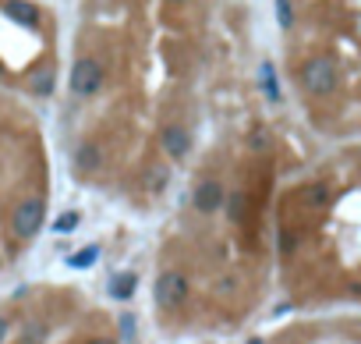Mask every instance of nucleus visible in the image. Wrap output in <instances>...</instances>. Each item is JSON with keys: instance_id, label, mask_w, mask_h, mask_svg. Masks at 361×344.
<instances>
[{"instance_id": "f257e3e1", "label": "nucleus", "mask_w": 361, "mask_h": 344, "mask_svg": "<svg viewBox=\"0 0 361 344\" xmlns=\"http://www.w3.org/2000/svg\"><path fill=\"white\" fill-rule=\"evenodd\" d=\"M340 82V68L333 57H312L308 64L301 68V89H308L312 96H326L333 93Z\"/></svg>"}, {"instance_id": "f03ea898", "label": "nucleus", "mask_w": 361, "mask_h": 344, "mask_svg": "<svg viewBox=\"0 0 361 344\" xmlns=\"http://www.w3.org/2000/svg\"><path fill=\"white\" fill-rule=\"evenodd\" d=\"M156 306L160 309H181L184 298H188V277L177 270H166L156 277Z\"/></svg>"}, {"instance_id": "7ed1b4c3", "label": "nucleus", "mask_w": 361, "mask_h": 344, "mask_svg": "<svg viewBox=\"0 0 361 344\" xmlns=\"http://www.w3.org/2000/svg\"><path fill=\"white\" fill-rule=\"evenodd\" d=\"M103 86V64L96 57H82L71 68V93L75 96H96Z\"/></svg>"}, {"instance_id": "20e7f679", "label": "nucleus", "mask_w": 361, "mask_h": 344, "mask_svg": "<svg viewBox=\"0 0 361 344\" xmlns=\"http://www.w3.org/2000/svg\"><path fill=\"white\" fill-rule=\"evenodd\" d=\"M42 220H47V206H42V199H25L14 210V217H11V231L18 238H36L39 228H42Z\"/></svg>"}, {"instance_id": "39448f33", "label": "nucleus", "mask_w": 361, "mask_h": 344, "mask_svg": "<svg viewBox=\"0 0 361 344\" xmlns=\"http://www.w3.org/2000/svg\"><path fill=\"white\" fill-rule=\"evenodd\" d=\"M160 143H163V153H166V156L181 160V156H188V149H191V135H188V128H181V125H166L163 135H160Z\"/></svg>"}, {"instance_id": "423d86ee", "label": "nucleus", "mask_w": 361, "mask_h": 344, "mask_svg": "<svg viewBox=\"0 0 361 344\" xmlns=\"http://www.w3.org/2000/svg\"><path fill=\"white\" fill-rule=\"evenodd\" d=\"M223 206V185L220 181H202L195 188V210L199 213H216Z\"/></svg>"}, {"instance_id": "0eeeda50", "label": "nucleus", "mask_w": 361, "mask_h": 344, "mask_svg": "<svg viewBox=\"0 0 361 344\" xmlns=\"http://www.w3.org/2000/svg\"><path fill=\"white\" fill-rule=\"evenodd\" d=\"M4 11H8L11 22L25 25V29H36V25H39V8H36V4H29V0H8Z\"/></svg>"}, {"instance_id": "6e6552de", "label": "nucleus", "mask_w": 361, "mask_h": 344, "mask_svg": "<svg viewBox=\"0 0 361 344\" xmlns=\"http://www.w3.org/2000/svg\"><path fill=\"white\" fill-rule=\"evenodd\" d=\"M71 167H75V174H92V171L99 167V146H96V143L78 146V149H75V160H71Z\"/></svg>"}, {"instance_id": "1a4fd4ad", "label": "nucleus", "mask_w": 361, "mask_h": 344, "mask_svg": "<svg viewBox=\"0 0 361 344\" xmlns=\"http://www.w3.org/2000/svg\"><path fill=\"white\" fill-rule=\"evenodd\" d=\"M135 288H138V277L135 273H114L110 277V298H117V302H127L135 295Z\"/></svg>"}, {"instance_id": "9d476101", "label": "nucleus", "mask_w": 361, "mask_h": 344, "mask_svg": "<svg viewBox=\"0 0 361 344\" xmlns=\"http://www.w3.org/2000/svg\"><path fill=\"white\" fill-rule=\"evenodd\" d=\"M36 96H47L50 89H53V71L50 68H36L32 75H29V82H25Z\"/></svg>"}, {"instance_id": "9b49d317", "label": "nucleus", "mask_w": 361, "mask_h": 344, "mask_svg": "<svg viewBox=\"0 0 361 344\" xmlns=\"http://www.w3.org/2000/svg\"><path fill=\"white\" fill-rule=\"evenodd\" d=\"M297 199H301L305 206H323V202L329 199V188L326 185H308V188L297 192Z\"/></svg>"}, {"instance_id": "f8f14e48", "label": "nucleus", "mask_w": 361, "mask_h": 344, "mask_svg": "<svg viewBox=\"0 0 361 344\" xmlns=\"http://www.w3.org/2000/svg\"><path fill=\"white\" fill-rule=\"evenodd\" d=\"M96 259H99V245H89V249L75 252V256L68 259V267H75V270H89V267H92Z\"/></svg>"}, {"instance_id": "ddd939ff", "label": "nucleus", "mask_w": 361, "mask_h": 344, "mask_svg": "<svg viewBox=\"0 0 361 344\" xmlns=\"http://www.w3.org/2000/svg\"><path fill=\"white\" fill-rule=\"evenodd\" d=\"M78 220H82V213L68 210V213H60V217L53 220V231H57V234H68V231H75V228H78Z\"/></svg>"}, {"instance_id": "4468645a", "label": "nucleus", "mask_w": 361, "mask_h": 344, "mask_svg": "<svg viewBox=\"0 0 361 344\" xmlns=\"http://www.w3.org/2000/svg\"><path fill=\"white\" fill-rule=\"evenodd\" d=\"M166 181H170V174L163 171V167H153V171H149V192H163L166 188Z\"/></svg>"}, {"instance_id": "2eb2a0df", "label": "nucleus", "mask_w": 361, "mask_h": 344, "mask_svg": "<svg viewBox=\"0 0 361 344\" xmlns=\"http://www.w3.org/2000/svg\"><path fill=\"white\" fill-rule=\"evenodd\" d=\"M135 334H138L135 316H132V312H124V316H121V337H124L127 344H132V341H135Z\"/></svg>"}, {"instance_id": "dca6fc26", "label": "nucleus", "mask_w": 361, "mask_h": 344, "mask_svg": "<svg viewBox=\"0 0 361 344\" xmlns=\"http://www.w3.org/2000/svg\"><path fill=\"white\" fill-rule=\"evenodd\" d=\"M276 18H280L284 29L294 25V8H290V0H276Z\"/></svg>"}, {"instance_id": "f3484780", "label": "nucleus", "mask_w": 361, "mask_h": 344, "mask_svg": "<svg viewBox=\"0 0 361 344\" xmlns=\"http://www.w3.org/2000/svg\"><path fill=\"white\" fill-rule=\"evenodd\" d=\"M262 86H266V96L269 99H280V86L273 82V68L269 64H262Z\"/></svg>"}, {"instance_id": "a211bd4d", "label": "nucleus", "mask_w": 361, "mask_h": 344, "mask_svg": "<svg viewBox=\"0 0 361 344\" xmlns=\"http://www.w3.org/2000/svg\"><path fill=\"white\" fill-rule=\"evenodd\" d=\"M245 217V195H230V220H241Z\"/></svg>"}, {"instance_id": "6ab92c4d", "label": "nucleus", "mask_w": 361, "mask_h": 344, "mask_svg": "<svg viewBox=\"0 0 361 344\" xmlns=\"http://www.w3.org/2000/svg\"><path fill=\"white\" fill-rule=\"evenodd\" d=\"M4 337H8V319L0 316V344H4Z\"/></svg>"}, {"instance_id": "aec40b11", "label": "nucleus", "mask_w": 361, "mask_h": 344, "mask_svg": "<svg viewBox=\"0 0 361 344\" xmlns=\"http://www.w3.org/2000/svg\"><path fill=\"white\" fill-rule=\"evenodd\" d=\"M89 344H117V341H110V337H92Z\"/></svg>"}, {"instance_id": "412c9836", "label": "nucleus", "mask_w": 361, "mask_h": 344, "mask_svg": "<svg viewBox=\"0 0 361 344\" xmlns=\"http://www.w3.org/2000/svg\"><path fill=\"white\" fill-rule=\"evenodd\" d=\"M248 344H262V341H259V337H251V341H248Z\"/></svg>"}, {"instance_id": "4be33fe9", "label": "nucleus", "mask_w": 361, "mask_h": 344, "mask_svg": "<svg viewBox=\"0 0 361 344\" xmlns=\"http://www.w3.org/2000/svg\"><path fill=\"white\" fill-rule=\"evenodd\" d=\"M177 4H184V0H177Z\"/></svg>"}]
</instances>
